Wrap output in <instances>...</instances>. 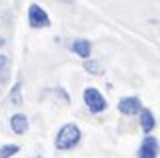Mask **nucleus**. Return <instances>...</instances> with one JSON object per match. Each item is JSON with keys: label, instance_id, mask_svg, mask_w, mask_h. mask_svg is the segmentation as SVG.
<instances>
[{"label": "nucleus", "instance_id": "1", "mask_svg": "<svg viewBox=\"0 0 160 158\" xmlns=\"http://www.w3.org/2000/svg\"><path fill=\"white\" fill-rule=\"evenodd\" d=\"M82 138V130L74 124V122H68V124L60 126V130L56 132V138H54V146L58 150H70L80 142Z\"/></svg>", "mask_w": 160, "mask_h": 158}, {"label": "nucleus", "instance_id": "6", "mask_svg": "<svg viewBox=\"0 0 160 158\" xmlns=\"http://www.w3.org/2000/svg\"><path fill=\"white\" fill-rule=\"evenodd\" d=\"M140 128H142L144 134H150V132L154 130V126H156V118H154V112L150 110V108H142L140 110Z\"/></svg>", "mask_w": 160, "mask_h": 158}, {"label": "nucleus", "instance_id": "7", "mask_svg": "<svg viewBox=\"0 0 160 158\" xmlns=\"http://www.w3.org/2000/svg\"><path fill=\"white\" fill-rule=\"evenodd\" d=\"M10 128H12L16 134H24L28 130V118L22 112H16V114L10 116Z\"/></svg>", "mask_w": 160, "mask_h": 158}, {"label": "nucleus", "instance_id": "5", "mask_svg": "<svg viewBox=\"0 0 160 158\" xmlns=\"http://www.w3.org/2000/svg\"><path fill=\"white\" fill-rule=\"evenodd\" d=\"M160 144L156 140V136H144V140L140 142L138 148V158H158Z\"/></svg>", "mask_w": 160, "mask_h": 158}, {"label": "nucleus", "instance_id": "2", "mask_svg": "<svg viewBox=\"0 0 160 158\" xmlns=\"http://www.w3.org/2000/svg\"><path fill=\"white\" fill-rule=\"evenodd\" d=\"M84 104H86V108L92 114H98V112H104L106 110V106H108V102H106V98L102 96V92L98 90V88H94V86H88V88H84Z\"/></svg>", "mask_w": 160, "mask_h": 158}, {"label": "nucleus", "instance_id": "9", "mask_svg": "<svg viewBox=\"0 0 160 158\" xmlns=\"http://www.w3.org/2000/svg\"><path fill=\"white\" fill-rule=\"evenodd\" d=\"M84 70L90 74H102V64L98 60H84Z\"/></svg>", "mask_w": 160, "mask_h": 158}, {"label": "nucleus", "instance_id": "8", "mask_svg": "<svg viewBox=\"0 0 160 158\" xmlns=\"http://www.w3.org/2000/svg\"><path fill=\"white\" fill-rule=\"evenodd\" d=\"M70 48H72V52H76L80 58H84V60H88L90 58V40H86V38H78V40H74L72 44H70Z\"/></svg>", "mask_w": 160, "mask_h": 158}, {"label": "nucleus", "instance_id": "12", "mask_svg": "<svg viewBox=\"0 0 160 158\" xmlns=\"http://www.w3.org/2000/svg\"><path fill=\"white\" fill-rule=\"evenodd\" d=\"M6 64H8V58L4 54H0V76H2V70L6 68Z\"/></svg>", "mask_w": 160, "mask_h": 158}, {"label": "nucleus", "instance_id": "14", "mask_svg": "<svg viewBox=\"0 0 160 158\" xmlns=\"http://www.w3.org/2000/svg\"><path fill=\"white\" fill-rule=\"evenodd\" d=\"M34 158H38V156H34Z\"/></svg>", "mask_w": 160, "mask_h": 158}, {"label": "nucleus", "instance_id": "13", "mask_svg": "<svg viewBox=\"0 0 160 158\" xmlns=\"http://www.w3.org/2000/svg\"><path fill=\"white\" fill-rule=\"evenodd\" d=\"M4 44H6V40H4V38L0 36V46H4Z\"/></svg>", "mask_w": 160, "mask_h": 158}, {"label": "nucleus", "instance_id": "4", "mask_svg": "<svg viewBox=\"0 0 160 158\" xmlns=\"http://www.w3.org/2000/svg\"><path fill=\"white\" fill-rule=\"evenodd\" d=\"M142 110V102L138 96H124L118 100V112L124 116H134Z\"/></svg>", "mask_w": 160, "mask_h": 158}, {"label": "nucleus", "instance_id": "3", "mask_svg": "<svg viewBox=\"0 0 160 158\" xmlns=\"http://www.w3.org/2000/svg\"><path fill=\"white\" fill-rule=\"evenodd\" d=\"M28 24L30 28H50V16L38 4H30L28 6Z\"/></svg>", "mask_w": 160, "mask_h": 158}, {"label": "nucleus", "instance_id": "11", "mask_svg": "<svg viewBox=\"0 0 160 158\" xmlns=\"http://www.w3.org/2000/svg\"><path fill=\"white\" fill-rule=\"evenodd\" d=\"M10 100H12L14 104H22V98H20V82H18L16 86H14L12 94H10Z\"/></svg>", "mask_w": 160, "mask_h": 158}, {"label": "nucleus", "instance_id": "10", "mask_svg": "<svg viewBox=\"0 0 160 158\" xmlns=\"http://www.w3.org/2000/svg\"><path fill=\"white\" fill-rule=\"evenodd\" d=\"M18 150H20L18 144H4L2 148H0V158H10V156L16 154Z\"/></svg>", "mask_w": 160, "mask_h": 158}]
</instances>
